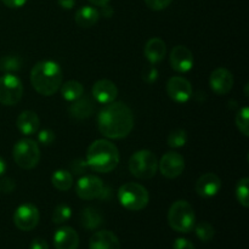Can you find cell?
<instances>
[{"label":"cell","instance_id":"cell-14","mask_svg":"<svg viewBox=\"0 0 249 249\" xmlns=\"http://www.w3.org/2000/svg\"><path fill=\"white\" fill-rule=\"evenodd\" d=\"M209 85L216 95H226L233 87V75L226 68H216L209 77Z\"/></svg>","mask_w":249,"mask_h":249},{"label":"cell","instance_id":"cell-37","mask_svg":"<svg viewBox=\"0 0 249 249\" xmlns=\"http://www.w3.org/2000/svg\"><path fill=\"white\" fill-rule=\"evenodd\" d=\"M15 189V182L11 179H4L0 184V190L4 191L5 194H10Z\"/></svg>","mask_w":249,"mask_h":249},{"label":"cell","instance_id":"cell-19","mask_svg":"<svg viewBox=\"0 0 249 249\" xmlns=\"http://www.w3.org/2000/svg\"><path fill=\"white\" fill-rule=\"evenodd\" d=\"M95 106L94 101H92L90 97L88 96H80L79 99L73 101L72 104L68 107V113L72 118L75 119H87L89 117H91V114L94 113Z\"/></svg>","mask_w":249,"mask_h":249},{"label":"cell","instance_id":"cell-2","mask_svg":"<svg viewBox=\"0 0 249 249\" xmlns=\"http://www.w3.org/2000/svg\"><path fill=\"white\" fill-rule=\"evenodd\" d=\"M62 80V70L55 61H40L31 71L32 85L43 96H53L60 89Z\"/></svg>","mask_w":249,"mask_h":249},{"label":"cell","instance_id":"cell-40","mask_svg":"<svg viewBox=\"0 0 249 249\" xmlns=\"http://www.w3.org/2000/svg\"><path fill=\"white\" fill-rule=\"evenodd\" d=\"M57 2L62 9L66 10L73 9V6L75 5V0H57Z\"/></svg>","mask_w":249,"mask_h":249},{"label":"cell","instance_id":"cell-16","mask_svg":"<svg viewBox=\"0 0 249 249\" xmlns=\"http://www.w3.org/2000/svg\"><path fill=\"white\" fill-rule=\"evenodd\" d=\"M221 189V180L214 173H206L196 182V192L203 198H211L218 195Z\"/></svg>","mask_w":249,"mask_h":249},{"label":"cell","instance_id":"cell-35","mask_svg":"<svg viewBox=\"0 0 249 249\" xmlns=\"http://www.w3.org/2000/svg\"><path fill=\"white\" fill-rule=\"evenodd\" d=\"M88 168H89V165H88L87 160H73L72 164H71V170H72V173H74V174H83V173L87 172Z\"/></svg>","mask_w":249,"mask_h":249},{"label":"cell","instance_id":"cell-1","mask_svg":"<svg viewBox=\"0 0 249 249\" xmlns=\"http://www.w3.org/2000/svg\"><path fill=\"white\" fill-rule=\"evenodd\" d=\"M97 126L100 133L108 139L125 138L134 128L133 111L123 102L107 104L97 116Z\"/></svg>","mask_w":249,"mask_h":249},{"label":"cell","instance_id":"cell-28","mask_svg":"<svg viewBox=\"0 0 249 249\" xmlns=\"http://www.w3.org/2000/svg\"><path fill=\"white\" fill-rule=\"evenodd\" d=\"M248 186H249V179L248 178H242L240 181L236 185V198H237L238 203L242 204L245 208H248Z\"/></svg>","mask_w":249,"mask_h":249},{"label":"cell","instance_id":"cell-33","mask_svg":"<svg viewBox=\"0 0 249 249\" xmlns=\"http://www.w3.org/2000/svg\"><path fill=\"white\" fill-rule=\"evenodd\" d=\"M173 0H145L146 5L150 7L153 11H162V10L167 9Z\"/></svg>","mask_w":249,"mask_h":249},{"label":"cell","instance_id":"cell-22","mask_svg":"<svg viewBox=\"0 0 249 249\" xmlns=\"http://www.w3.org/2000/svg\"><path fill=\"white\" fill-rule=\"evenodd\" d=\"M100 18V12L94 6H83L75 12L74 21L82 28H90Z\"/></svg>","mask_w":249,"mask_h":249},{"label":"cell","instance_id":"cell-18","mask_svg":"<svg viewBox=\"0 0 249 249\" xmlns=\"http://www.w3.org/2000/svg\"><path fill=\"white\" fill-rule=\"evenodd\" d=\"M90 249H121V242L113 232L108 230L97 231L89 242Z\"/></svg>","mask_w":249,"mask_h":249},{"label":"cell","instance_id":"cell-31","mask_svg":"<svg viewBox=\"0 0 249 249\" xmlns=\"http://www.w3.org/2000/svg\"><path fill=\"white\" fill-rule=\"evenodd\" d=\"M248 117H249L248 107H242V108L238 111L237 116H236V125H237L238 130H240L245 136L249 135Z\"/></svg>","mask_w":249,"mask_h":249},{"label":"cell","instance_id":"cell-13","mask_svg":"<svg viewBox=\"0 0 249 249\" xmlns=\"http://www.w3.org/2000/svg\"><path fill=\"white\" fill-rule=\"evenodd\" d=\"M169 62L175 72L186 73L194 67V55L186 46L177 45L170 53Z\"/></svg>","mask_w":249,"mask_h":249},{"label":"cell","instance_id":"cell-42","mask_svg":"<svg viewBox=\"0 0 249 249\" xmlns=\"http://www.w3.org/2000/svg\"><path fill=\"white\" fill-rule=\"evenodd\" d=\"M5 172H6V163L0 157V177H2L5 174Z\"/></svg>","mask_w":249,"mask_h":249},{"label":"cell","instance_id":"cell-21","mask_svg":"<svg viewBox=\"0 0 249 249\" xmlns=\"http://www.w3.org/2000/svg\"><path fill=\"white\" fill-rule=\"evenodd\" d=\"M143 53H145L146 58H147V61L151 65H156V63L160 62L165 57L167 46H165V43L162 39L151 38L146 43L145 49H143Z\"/></svg>","mask_w":249,"mask_h":249},{"label":"cell","instance_id":"cell-12","mask_svg":"<svg viewBox=\"0 0 249 249\" xmlns=\"http://www.w3.org/2000/svg\"><path fill=\"white\" fill-rule=\"evenodd\" d=\"M167 92L173 101L184 104L192 96L191 83L182 77H172L167 83Z\"/></svg>","mask_w":249,"mask_h":249},{"label":"cell","instance_id":"cell-29","mask_svg":"<svg viewBox=\"0 0 249 249\" xmlns=\"http://www.w3.org/2000/svg\"><path fill=\"white\" fill-rule=\"evenodd\" d=\"M187 133L184 129H175L168 136V145L173 148H179L186 145Z\"/></svg>","mask_w":249,"mask_h":249},{"label":"cell","instance_id":"cell-4","mask_svg":"<svg viewBox=\"0 0 249 249\" xmlns=\"http://www.w3.org/2000/svg\"><path fill=\"white\" fill-rule=\"evenodd\" d=\"M168 224L178 232H191L196 224V215L191 204L184 199L174 202L168 212Z\"/></svg>","mask_w":249,"mask_h":249},{"label":"cell","instance_id":"cell-39","mask_svg":"<svg viewBox=\"0 0 249 249\" xmlns=\"http://www.w3.org/2000/svg\"><path fill=\"white\" fill-rule=\"evenodd\" d=\"M31 249H49V245L43 238H36L32 241Z\"/></svg>","mask_w":249,"mask_h":249},{"label":"cell","instance_id":"cell-6","mask_svg":"<svg viewBox=\"0 0 249 249\" xmlns=\"http://www.w3.org/2000/svg\"><path fill=\"white\" fill-rule=\"evenodd\" d=\"M129 170L138 179H151L158 170L157 157L148 150L136 151L129 160Z\"/></svg>","mask_w":249,"mask_h":249},{"label":"cell","instance_id":"cell-5","mask_svg":"<svg viewBox=\"0 0 249 249\" xmlns=\"http://www.w3.org/2000/svg\"><path fill=\"white\" fill-rule=\"evenodd\" d=\"M119 203L128 211L138 212L145 208L150 201L148 191L140 184L126 182L118 190Z\"/></svg>","mask_w":249,"mask_h":249},{"label":"cell","instance_id":"cell-25","mask_svg":"<svg viewBox=\"0 0 249 249\" xmlns=\"http://www.w3.org/2000/svg\"><path fill=\"white\" fill-rule=\"evenodd\" d=\"M51 182L58 191H68L73 186V175L68 170L58 169L53 172V177H51Z\"/></svg>","mask_w":249,"mask_h":249},{"label":"cell","instance_id":"cell-11","mask_svg":"<svg viewBox=\"0 0 249 249\" xmlns=\"http://www.w3.org/2000/svg\"><path fill=\"white\" fill-rule=\"evenodd\" d=\"M158 168L163 177L168 179H175L180 177L185 169V160L180 153L170 151L162 157L158 162Z\"/></svg>","mask_w":249,"mask_h":249},{"label":"cell","instance_id":"cell-10","mask_svg":"<svg viewBox=\"0 0 249 249\" xmlns=\"http://www.w3.org/2000/svg\"><path fill=\"white\" fill-rule=\"evenodd\" d=\"M14 223L22 231H31L38 225L39 211L34 204H21L14 213Z\"/></svg>","mask_w":249,"mask_h":249},{"label":"cell","instance_id":"cell-20","mask_svg":"<svg viewBox=\"0 0 249 249\" xmlns=\"http://www.w3.org/2000/svg\"><path fill=\"white\" fill-rule=\"evenodd\" d=\"M16 125L23 135H33L38 131L40 121L36 112L23 111L17 117Z\"/></svg>","mask_w":249,"mask_h":249},{"label":"cell","instance_id":"cell-8","mask_svg":"<svg viewBox=\"0 0 249 249\" xmlns=\"http://www.w3.org/2000/svg\"><path fill=\"white\" fill-rule=\"evenodd\" d=\"M23 95V85L12 73H5L0 77V104L4 106H14L18 104Z\"/></svg>","mask_w":249,"mask_h":249},{"label":"cell","instance_id":"cell-34","mask_svg":"<svg viewBox=\"0 0 249 249\" xmlns=\"http://www.w3.org/2000/svg\"><path fill=\"white\" fill-rule=\"evenodd\" d=\"M158 78V71L156 70L153 66H148L143 70L142 72V79L145 80L146 83H153L156 82V79Z\"/></svg>","mask_w":249,"mask_h":249},{"label":"cell","instance_id":"cell-27","mask_svg":"<svg viewBox=\"0 0 249 249\" xmlns=\"http://www.w3.org/2000/svg\"><path fill=\"white\" fill-rule=\"evenodd\" d=\"M195 232L196 236L203 242H208V241L213 240L214 235H215V230H214L213 225H211L207 221H202V223L197 224L195 228Z\"/></svg>","mask_w":249,"mask_h":249},{"label":"cell","instance_id":"cell-7","mask_svg":"<svg viewBox=\"0 0 249 249\" xmlns=\"http://www.w3.org/2000/svg\"><path fill=\"white\" fill-rule=\"evenodd\" d=\"M12 155L16 164L22 169H33L40 160V150L38 143L31 139H22L15 143Z\"/></svg>","mask_w":249,"mask_h":249},{"label":"cell","instance_id":"cell-15","mask_svg":"<svg viewBox=\"0 0 249 249\" xmlns=\"http://www.w3.org/2000/svg\"><path fill=\"white\" fill-rule=\"evenodd\" d=\"M91 94L95 101L102 105H107L116 100L117 95H118V89H117L116 84L111 80L101 79L95 83Z\"/></svg>","mask_w":249,"mask_h":249},{"label":"cell","instance_id":"cell-23","mask_svg":"<svg viewBox=\"0 0 249 249\" xmlns=\"http://www.w3.org/2000/svg\"><path fill=\"white\" fill-rule=\"evenodd\" d=\"M80 223H82L83 228L88 229V230H95L101 226V224L104 223V218L96 208L87 207L83 209L82 214H80Z\"/></svg>","mask_w":249,"mask_h":249},{"label":"cell","instance_id":"cell-32","mask_svg":"<svg viewBox=\"0 0 249 249\" xmlns=\"http://www.w3.org/2000/svg\"><path fill=\"white\" fill-rule=\"evenodd\" d=\"M55 141V133L50 129H43L38 134V142L44 146H49Z\"/></svg>","mask_w":249,"mask_h":249},{"label":"cell","instance_id":"cell-36","mask_svg":"<svg viewBox=\"0 0 249 249\" xmlns=\"http://www.w3.org/2000/svg\"><path fill=\"white\" fill-rule=\"evenodd\" d=\"M173 249H195V246L186 238H177L173 245Z\"/></svg>","mask_w":249,"mask_h":249},{"label":"cell","instance_id":"cell-41","mask_svg":"<svg viewBox=\"0 0 249 249\" xmlns=\"http://www.w3.org/2000/svg\"><path fill=\"white\" fill-rule=\"evenodd\" d=\"M89 1L91 2L92 5H95V6L102 7V6H105V5L108 4L109 0H89Z\"/></svg>","mask_w":249,"mask_h":249},{"label":"cell","instance_id":"cell-3","mask_svg":"<svg viewBox=\"0 0 249 249\" xmlns=\"http://www.w3.org/2000/svg\"><path fill=\"white\" fill-rule=\"evenodd\" d=\"M87 163L97 173L112 172L119 163L118 148L108 140L94 141L87 151Z\"/></svg>","mask_w":249,"mask_h":249},{"label":"cell","instance_id":"cell-26","mask_svg":"<svg viewBox=\"0 0 249 249\" xmlns=\"http://www.w3.org/2000/svg\"><path fill=\"white\" fill-rule=\"evenodd\" d=\"M22 67V58L19 56L7 55L0 58V71L5 73L17 72Z\"/></svg>","mask_w":249,"mask_h":249},{"label":"cell","instance_id":"cell-24","mask_svg":"<svg viewBox=\"0 0 249 249\" xmlns=\"http://www.w3.org/2000/svg\"><path fill=\"white\" fill-rule=\"evenodd\" d=\"M61 95L68 102H73L84 95V87L77 80H68L61 84Z\"/></svg>","mask_w":249,"mask_h":249},{"label":"cell","instance_id":"cell-38","mask_svg":"<svg viewBox=\"0 0 249 249\" xmlns=\"http://www.w3.org/2000/svg\"><path fill=\"white\" fill-rule=\"evenodd\" d=\"M1 1L10 9H18L26 4L27 0H1Z\"/></svg>","mask_w":249,"mask_h":249},{"label":"cell","instance_id":"cell-30","mask_svg":"<svg viewBox=\"0 0 249 249\" xmlns=\"http://www.w3.org/2000/svg\"><path fill=\"white\" fill-rule=\"evenodd\" d=\"M72 216V209L67 204H58L53 213V221L57 225L66 223Z\"/></svg>","mask_w":249,"mask_h":249},{"label":"cell","instance_id":"cell-17","mask_svg":"<svg viewBox=\"0 0 249 249\" xmlns=\"http://www.w3.org/2000/svg\"><path fill=\"white\" fill-rule=\"evenodd\" d=\"M53 245L56 249H78L79 236L74 229L62 226L53 235Z\"/></svg>","mask_w":249,"mask_h":249},{"label":"cell","instance_id":"cell-9","mask_svg":"<svg viewBox=\"0 0 249 249\" xmlns=\"http://www.w3.org/2000/svg\"><path fill=\"white\" fill-rule=\"evenodd\" d=\"M75 192L80 198L85 201L102 198L105 194V185L100 178L94 175H85L78 180Z\"/></svg>","mask_w":249,"mask_h":249}]
</instances>
